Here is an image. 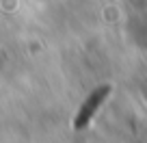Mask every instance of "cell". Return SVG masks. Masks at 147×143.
I'll use <instances>...</instances> for the list:
<instances>
[{
	"label": "cell",
	"mask_w": 147,
	"mask_h": 143,
	"mask_svg": "<svg viewBox=\"0 0 147 143\" xmlns=\"http://www.w3.org/2000/svg\"><path fill=\"white\" fill-rule=\"evenodd\" d=\"M110 89H113L110 85H102V87H97L95 91L84 100V104H80L78 113H76V117H74V130L87 128L89 121L93 119V115L97 113V108H100V106L104 104V100L110 96Z\"/></svg>",
	"instance_id": "1"
}]
</instances>
